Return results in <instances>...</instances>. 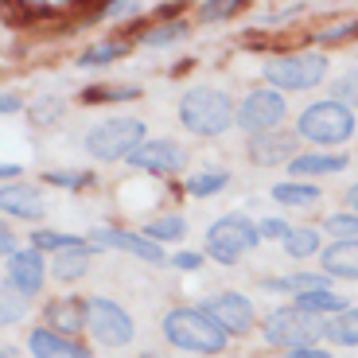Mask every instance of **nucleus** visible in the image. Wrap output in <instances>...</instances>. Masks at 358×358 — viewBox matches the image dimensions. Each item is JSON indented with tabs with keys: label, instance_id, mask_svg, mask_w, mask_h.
Instances as JSON below:
<instances>
[{
	"label": "nucleus",
	"instance_id": "f257e3e1",
	"mask_svg": "<svg viewBox=\"0 0 358 358\" xmlns=\"http://www.w3.org/2000/svg\"><path fill=\"white\" fill-rule=\"evenodd\" d=\"M160 331L168 339V347L183 350V355H222L230 335L218 327L215 315H206L199 304H179L171 308L168 315L160 320Z\"/></svg>",
	"mask_w": 358,
	"mask_h": 358
},
{
	"label": "nucleus",
	"instance_id": "f03ea898",
	"mask_svg": "<svg viewBox=\"0 0 358 358\" xmlns=\"http://www.w3.org/2000/svg\"><path fill=\"white\" fill-rule=\"evenodd\" d=\"M179 121L195 136H222L230 125H238V106L218 86H191L179 98Z\"/></svg>",
	"mask_w": 358,
	"mask_h": 358
},
{
	"label": "nucleus",
	"instance_id": "7ed1b4c3",
	"mask_svg": "<svg viewBox=\"0 0 358 358\" xmlns=\"http://www.w3.org/2000/svg\"><path fill=\"white\" fill-rule=\"evenodd\" d=\"M296 136L315 148H339L347 144L350 136H358V125H355V109L339 106V101L323 98V101H312L304 113L296 117Z\"/></svg>",
	"mask_w": 358,
	"mask_h": 358
},
{
	"label": "nucleus",
	"instance_id": "20e7f679",
	"mask_svg": "<svg viewBox=\"0 0 358 358\" xmlns=\"http://www.w3.org/2000/svg\"><path fill=\"white\" fill-rule=\"evenodd\" d=\"M148 141L144 136V121L141 117H106L86 133V152L101 164H117V160H129V156Z\"/></svg>",
	"mask_w": 358,
	"mask_h": 358
},
{
	"label": "nucleus",
	"instance_id": "39448f33",
	"mask_svg": "<svg viewBox=\"0 0 358 358\" xmlns=\"http://www.w3.org/2000/svg\"><path fill=\"white\" fill-rule=\"evenodd\" d=\"M323 327H327V320L300 312L296 304L273 308V312L261 320V335H265V343L268 347L288 350V355L300 350V347H315V339H323Z\"/></svg>",
	"mask_w": 358,
	"mask_h": 358
},
{
	"label": "nucleus",
	"instance_id": "423d86ee",
	"mask_svg": "<svg viewBox=\"0 0 358 358\" xmlns=\"http://www.w3.org/2000/svg\"><path fill=\"white\" fill-rule=\"evenodd\" d=\"M265 242L261 238V226L250 222L245 215H222L210 222L206 230V253L218 261V265H234L238 257H245L250 250Z\"/></svg>",
	"mask_w": 358,
	"mask_h": 358
},
{
	"label": "nucleus",
	"instance_id": "0eeeda50",
	"mask_svg": "<svg viewBox=\"0 0 358 358\" xmlns=\"http://www.w3.org/2000/svg\"><path fill=\"white\" fill-rule=\"evenodd\" d=\"M327 78V55L323 51H292V55H280L265 66V82L273 90H315L320 82Z\"/></svg>",
	"mask_w": 358,
	"mask_h": 358
},
{
	"label": "nucleus",
	"instance_id": "6e6552de",
	"mask_svg": "<svg viewBox=\"0 0 358 358\" xmlns=\"http://www.w3.org/2000/svg\"><path fill=\"white\" fill-rule=\"evenodd\" d=\"M86 312H90V339L106 350H117V347H129L136 335V323L125 308L109 300V296H86Z\"/></svg>",
	"mask_w": 358,
	"mask_h": 358
},
{
	"label": "nucleus",
	"instance_id": "1a4fd4ad",
	"mask_svg": "<svg viewBox=\"0 0 358 358\" xmlns=\"http://www.w3.org/2000/svg\"><path fill=\"white\" fill-rule=\"evenodd\" d=\"M288 106L280 98V90L265 86V90H250L242 101H238V125L245 129L250 136H265L277 133V125L285 121Z\"/></svg>",
	"mask_w": 358,
	"mask_h": 358
},
{
	"label": "nucleus",
	"instance_id": "9d476101",
	"mask_svg": "<svg viewBox=\"0 0 358 358\" xmlns=\"http://www.w3.org/2000/svg\"><path fill=\"white\" fill-rule=\"evenodd\" d=\"M90 245L94 250H121V253H133V257L148 261V265H171L164 245L148 242L141 230H113V226H98V230H90Z\"/></svg>",
	"mask_w": 358,
	"mask_h": 358
},
{
	"label": "nucleus",
	"instance_id": "9b49d317",
	"mask_svg": "<svg viewBox=\"0 0 358 358\" xmlns=\"http://www.w3.org/2000/svg\"><path fill=\"white\" fill-rule=\"evenodd\" d=\"M199 308L206 315H215L226 335H245L257 323V312H253V304L242 292H210L206 300H199Z\"/></svg>",
	"mask_w": 358,
	"mask_h": 358
},
{
	"label": "nucleus",
	"instance_id": "f8f14e48",
	"mask_svg": "<svg viewBox=\"0 0 358 358\" xmlns=\"http://www.w3.org/2000/svg\"><path fill=\"white\" fill-rule=\"evenodd\" d=\"M129 164L141 171H152V176H176L183 164H187V152L179 141H168V136H148V141L129 156Z\"/></svg>",
	"mask_w": 358,
	"mask_h": 358
},
{
	"label": "nucleus",
	"instance_id": "ddd939ff",
	"mask_svg": "<svg viewBox=\"0 0 358 358\" xmlns=\"http://www.w3.org/2000/svg\"><path fill=\"white\" fill-rule=\"evenodd\" d=\"M47 273H51V265L43 261V253L39 250H20L16 257L8 261V280H4V288H12L16 296L31 300V296L43 292Z\"/></svg>",
	"mask_w": 358,
	"mask_h": 358
},
{
	"label": "nucleus",
	"instance_id": "4468645a",
	"mask_svg": "<svg viewBox=\"0 0 358 358\" xmlns=\"http://www.w3.org/2000/svg\"><path fill=\"white\" fill-rule=\"evenodd\" d=\"M43 327H51V331L63 335V339H78L90 327L86 300H78V296H55V300H47L43 304Z\"/></svg>",
	"mask_w": 358,
	"mask_h": 358
},
{
	"label": "nucleus",
	"instance_id": "2eb2a0df",
	"mask_svg": "<svg viewBox=\"0 0 358 358\" xmlns=\"http://www.w3.org/2000/svg\"><path fill=\"white\" fill-rule=\"evenodd\" d=\"M300 156V136L288 133V129H277V133L265 136H250V160L257 168H280V164H292Z\"/></svg>",
	"mask_w": 358,
	"mask_h": 358
},
{
	"label": "nucleus",
	"instance_id": "dca6fc26",
	"mask_svg": "<svg viewBox=\"0 0 358 358\" xmlns=\"http://www.w3.org/2000/svg\"><path fill=\"white\" fill-rule=\"evenodd\" d=\"M320 273L339 280H358V242H327L320 253Z\"/></svg>",
	"mask_w": 358,
	"mask_h": 358
},
{
	"label": "nucleus",
	"instance_id": "f3484780",
	"mask_svg": "<svg viewBox=\"0 0 358 358\" xmlns=\"http://www.w3.org/2000/svg\"><path fill=\"white\" fill-rule=\"evenodd\" d=\"M347 164L350 160L343 152H300L292 164H288V176L304 183V179H312V176H339Z\"/></svg>",
	"mask_w": 358,
	"mask_h": 358
},
{
	"label": "nucleus",
	"instance_id": "a211bd4d",
	"mask_svg": "<svg viewBox=\"0 0 358 358\" xmlns=\"http://www.w3.org/2000/svg\"><path fill=\"white\" fill-rule=\"evenodd\" d=\"M0 206H4V215L27 218V222L43 218V210H47V206H43V195H39L36 187H27V183H12V187H4Z\"/></svg>",
	"mask_w": 358,
	"mask_h": 358
},
{
	"label": "nucleus",
	"instance_id": "6ab92c4d",
	"mask_svg": "<svg viewBox=\"0 0 358 358\" xmlns=\"http://www.w3.org/2000/svg\"><path fill=\"white\" fill-rule=\"evenodd\" d=\"M280 250H285L292 261L315 257V253H323V234L315 230V226H292V230H288V238L280 242Z\"/></svg>",
	"mask_w": 358,
	"mask_h": 358
},
{
	"label": "nucleus",
	"instance_id": "aec40b11",
	"mask_svg": "<svg viewBox=\"0 0 358 358\" xmlns=\"http://www.w3.org/2000/svg\"><path fill=\"white\" fill-rule=\"evenodd\" d=\"M90 261H94V245H82V250H66L59 253V257L51 261V277L63 280V285H71V280L86 277Z\"/></svg>",
	"mask_w": 358,
	"mask_h": 358
},
{
	"label": "nucleus",
	"instance_id": "412c9836",
	"mask_svg": "<svg viewBox=\"0 0 358 358\" xmlns=\"http://www.w3.org/2000/svg\"><path fill=\"white\" fill-rule=\"evenodd\" d=\"M27 350H31L36 358H71L74 339H63V335H55L51 327H36V331L27 335Z\"/></svg>",
	"mask_w": 358,
	"mask_h": 358
},
{
	"label": "nucleus",
	"instance_id": "4be33fe9",
	"mask_svg": "<svg viewBox=\"0 0 358 358\" xmlns=\"http://www.w3.org/2000/svg\"><path fill=\"white\" fill-rule=\"evenodd\" d=\"M273 195V203H280V206H315V199H323L320 195V187H312V183H300V179H285V183H277V187L268 191Z\"/></svg>",
	"mask_w": 358,
	"mask_h": 358
},
{
	"label": "nucleus",
	"instance_id": "5701e85b",
	"mask_svg": "<svg viewBox=\"0 0 358 358\" xmlns=\"http://www.w3.org/2000/svg\"><path fill=\"white\" fill-rule=\"evenodd\" d=\"M323 339L335 347H358V308H347L343 315H331L323 327Z\"/></svg>",
	"mask_w": 358,
	"mask_h": 358
},
{
	"label": "nucleus",
	"instance_id": "b1692460",
	"mask_svg": "<svg viewBox=\"0 0 358 358\" xmlns=\"http://www.w3.org/2000/svg\"><path fill=\"white\" fill-rule=\"evenodd\" d=\"M300 312H308V315H320V320H331V315H343L347 312V300H343L339 292H315V296H300V300H292Z\"/></svg>",
	"mask_w": 358,
	"mask_h": 358
},
{
	"label": "nucleus",
	"instance_id": "393cba45",
	"mask_svg": "<svg viewBox=\"0 0 358 358\" xmlns=\"http://www.w3.org/2000/svg\"><path fill=\"white\" fill-rule=\"evenodd\" d=\"M141 234L148 238V242H156V245H176V242H183L187 222H183L179 215H164V218H152Z\"/></svg>",
	"mask_w": 358,
	"mask_h": 358
},
{
	"label": "nucleus",
	"instance_id": "a878e982",
	"mask_svg": "<svg viewBox=\"0 0 358 358\" xmlns=\"http://www.w3.org/2000/svg\"><path fill=\"white\" fill-rule=\"evenodd\" d=\"M82 245H90V238H74V234H55V230H36L31 234V250L39 253H66V250H82Z\"/></svg>",
	"mask_w": 358,
	"mask_h": 358
},
{
	"label": "nucleus",
	"instance_id": "bb28decb",
	"mask_svg": "<svg viewBox=\"0 0 358 358\" xmlns=\"http://www.w3.org/2000/svg\"><path fill=\"white\" fill-rule=\"evenodd\" d=\"M315 292H331V277H327V273H292V277H288V296H292V300L315 296Z\"/></svg>",
	"mask_w": 358,
	"mask_h": 358
},
{
	"label": "nucleus",
	"instance_id": "cd10ccee",
	"mask_svg": "<svg viewBox=\"0 0 358 358\" xmlns=\"http://www.w3.org/2000/svg\"><path fill=\"white\" fill-rule=\"evenodd\" d=\"M226 183H230V171H226V168H215V171H195V176L187 179V195L206 199V195H215V191H222Z\"/></svg>",
	"mask_w": 358,
	"mask_h": 358
},
{
	"label": "nucleus",
	"instance_id": "c85d7f7f",
	"mask_svg": "<svg viewBox=\"0 0 358 358\" xmlns=\"http://www.w3.org/2000/svg\"><path fill=\"white\" fill-rule=\"evenodd\" d=\"M320 230L331 234V242H358V215H350V210L331 215V218H323Z\"/></svg>",
	"mask_w": 358,
	"mask_h": 358
},
{
	"label": "nucleus",
	"instance_id": "c756f323",
	"mask_svg": "<svg viewBox=\"0 0 358 358\" xmlns=\"http://www.w3.org/2000/svg\"><path fill=\"white\" fill-rule=\"evenodd\" d=\"M331 101H339L347 109H358V66H350L339 78H331Z\"/></svg>",
	"mask_w": 358,
	"mask_h": 358
},
{
	"label": "nucleus",
	"instance_id": "7c9ffc66",
	"mask_svg": "<svg viewBox=\"0 0 358 358\" xmlns=\"http://www.w3.org/2000/svg\"><path fill=\"white\" fill-rule=\"evenodd\" d=\"M125 55V43H98V47H90V51L78 55V66L82 71H90V66H106L113 63V59H121Z\"/></svg>",
	"mask_w": 358,
	"mask_h": 358
},
{
	"label": "nucleus",
	"instance_id": "2f4dec72",
	"mask_svg": "<svg viewBox=\"0 0 358 358\" xmlns=\"http://www.w3.org/2000/svg\"><path fill=\"white\" fill-rule=\"evenodd\" d=\"M187 36V24L183 20H171V24H160V27H152V31H144V43L148 47H168V43H176V39H183Z\"/></svg>",
	"mask_w": 358,
	"mask_h": 358
},
{
	"label": "nucleus",
	"instance_id": "473e14b6",
	"mask_svg": "<svg viewBox=\"0 0 358 358\" xmlns=\"http://www.w3.org/2000/svg\"><path fill=\"white\" fill-rule=\"evenodd\" d=\"M133 98H141L136 86H94L82 94V101H133Z\"/></svg>",
	"mask_w": 358,
	"mask_h": 358
},
{
	"label": "nucleus",
	"instance_id": "72a5a7b5",
	"mask_svg": "<svg viewBox=\"0 0 358 358\" xmlns=\"http://www.w3.org/2000/svg\"><path fill=\"white\" fill-rule=\"evenodd\" d=\"M63 98H51V94H47V98H39L36 106H31V121H36V125H55V121H59V117H63Z\"/></svg>",
	"mask_w": 358,
	"mask_h": 358
},
{
	"label": "nucleus",
	"instance_id": "f704fd0d",
	"mask_svg": "<svg viewBox=\"0 0 358 358\" xmlns=\"http://www.w3.org/2000/svg\"><path fill=\"white\" fill-rule=\"evenodd\" d=\"M238 8H242L238 0H203V4H199V20H203V24H210V20H230Z\"/></svg>",
	"mask_w": 358,
	"mask_h": 358
},
{
	"label": "nucleus",
	"instance_id": "c9c22d12",
	"mask_svg": "<svg viewBox=\"0 0 358 358\" xmlns=\"http://www.w3.org/2000/svg\"><path fill=\"white\" fill-rule=\"evenodd\" d=\"M350 36H358V20H343V24L323 27L315 36V43H339V39H350Z\"/></svg>",
	"mask_w": 358,
	"mask_h": 358
},
{
	"label": "nucleus",
	"instance_id": "e433bc0d",
	"mask_svg": "<svg viewBox=\"0 0 358 358\" xmlns=\"http://www.w3.org/2000/svg\"><path fill=\"white\" fill-rule=\"evenodd\" d=\"M24 315V296H16L12 288H4V304H0V323H16Z\"/></svg>",
	"mask_w": 358,
	"mask_h": 358
},
{
	"label": "nucleus",
	"instance_id": "4c0bfd02",
	"mask_svg": "<svg viewBox=\"0 0 358 358\" xmlns=\"http://www.w3.org/2000/svg\"><path fill=\"white\" fill-rule=\"evenodd\" d=\"M47 183H59V187H82L90 183L86 171H47Z\"/></svg>",
	"mask_w": 358,
	"mask_h": 358
},
{
	"label": "nucleus",
	"instance_id": "58836bf2",
	"mask_svg": "<svg viewBox=\"0 0 358 358\" xmlns=\"http://www.w3.org/2000/svg\"><path fill=\"white\" fill-rule=\"evenodd\" d=\"M261 238H277V242H285L288 238V230H292V226L288 222H280V218H261Z\"/></svg>",
	"mask_w": 358,
	"mask_h": 358
},
{
	"label": "nucleus",
	"instance_id": "ea45409f",
	"mask_svg": "<svg viewBox=\"0 0 358 358\" xmlns=\"http://www.w3.org/2000/svg\"><path fill=\"white\" fill-rule=\"evenodd\" d=\"M171 265H176L179 273H195V268H203V253H176Z\"/></svg>",
	"mask_w": 358,
	"mask_h": 358
},
{
	"label": "nucleus",
	"instance_id": "a19ab883",
	"mask_svg": "<svg viewBox=\"0 0 358 358\" xmlns=\"http://www.w3.org/2000/svg\"><path fill=\"white\" fill-rule=\"evenodd\" d=\"M129 12H136L133 0H113V4H106V8H101V16H106V20H121V16H129Z\"/></svg>",
	"mask_w": 358,
	"mask_h": 358
},
{
	"label": "nucleus",
	"instance_id": "79ce46f5",
	"mask_svg": "<svg viewBox=\"0 0 358 358\" xmlns=\"http://www.w3.org/2000/svg\"><path fill=\"white\" fill-rule=\"evenodd\" d=\"M261 292H277V296H288V277H265V280H261Z\"/></svg>",
	"mask_w": 358,
	"mask_h": 358
},
{
	"label": "nucleus",
	"instance_id": "37998d69",
	"mask_svg": "<svg viewBox=\"0 0 358 358\" xmlns=\"http://www.w3.org/2000/svg\"><path fill=\"white\" fill-rule=\"evenodd\" d=\"M0 250H4V257H8V261L20 253L16 250V234H12V230H0Z\"/></svg>",
	"mask_w": 358,
	"mask_h": 358
},
{
	"label": "nucleus",
	"instance_id": "c03bdc74",
	"mask_svg": "<svg viewBox=\"0 0 358 358\" xmlns=\"http://www.w3.org/2000/svg\"><path fill=\"white\" fill-rule=\"evenodd\" d=\"M343 206H347L350 215H358V179H355V183H350L347 191H343Z\"/></svg>",
	"mask_w": 358,
	"mask_h": 358
},
{
	"label": "nucleus",
	"instance_id": "a18cd8bd",
	"mask_svg": "<svg viewBox=\"0 0 358 358\" xmlns=\"http://www.w3.org/2000/svg\"><path fill=\"white\" fill-rule=\"evenodd\" d=\"M285 358H331L323 347H300V350H292V355H285Z\"/></svg>",
	"mask_w": 358,
	"mask_h": 358
},
{
	"label": "nucleus",
	"instance_id": "49530a36",
	"mask_svg": "<svg viewBox=\"0 0 358 358\" xmlns=\"http://www.w3.org/2000/svg\"><path fill=\"white\" fill-rule=\"evenodd\" d=\"M296 12H300V8H296V4H292V8H280V12H273V16H261L257 24H280V20H292Z\"/></svg>",
	"mask_w": 358,
	"mask_h": 358
},
{
	"label": "nucleus",
	"instance_id": "de8ad7c7",
	"mask_svg": "<svg viewBox=\"0 0 358 358\" xmlns=\"http://www.w3.org/2000/svg\"><path fill=\"white\" fill-rule=\"evenodd\" d=\"M0 113H4V117L20 113V98H16V94H4V98H0Z\"/></svg>",
	"mask_w": 358,
	"mask_h": 358
},
{
	"label": "nucleus",
	"instance_id": "09e8293b",
	"mask_svg": "<svg viewBox=\"0 0 358 358\" xmlns=\"http://www.w3.org/2000/svg\"><path fill=\"white\" fill-rule=\"evenodd\" d=\"M0 179L4 187H12V179H20V164H0Z\"/></svg>",
	"mask_w": 358,
	"mask_h": 358
},
{
	"label": "nucleus",
	"instance_id": "8fccbe9b",
	"mask_svg": "<svg viewBox=\"0 0 358 358\" xmlns=\"http://www.w3.org/2000/svg\"><path fill=\"white\" fill-rule=\"evenodd\" d=\"M280 358H285V355H280Z\"/></svg>",
	"mask_w": 358,
	"mask_h": 358
}]
</instances>
